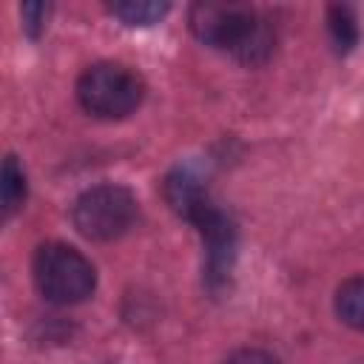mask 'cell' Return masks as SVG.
<instances>
[{"label": "cell", "instance_id": "1", "mask_svg": "<svg viewBox=\"0 0 364 364\" xmlns=\"http://www.w3.org/2000/svg\"><path fill=\"white\" fill-rule=\"evenodd\" d=\"M191 31L213 48L230 51L247 65H259L273 51L270 23L242 3H196L191 6Z\"/></svg>", "mask_w": 364, "mask_h": 364}, {"label": "cell", "instance_id": "2", "mask_svg": "<svg viewBox=\"0 0 364 364\" xmlns=\"http://www.w3.org/2000/svg\"><path fill=\"white\" fill-rule=\"evenodd\" d=\"M34 284L51 304H77L94 293V264L65 242H46L34 250Z\"/></svg>", "mask_w": 364, "mask_h": 364}, {"label": "cell", "instance_id": "3", "mask_svg": "<svg viewBox=\"0 0 364 364\" xmlns=\"http://www.w3.org/2000/svg\"><path fill=\"white\" fill-rule=\"evenodd\" d=\"M145 97L142 77L122 63H94L77 80L80 105L100 119H122Z\"/></svg>", "mask_w": 364, "mask_h": 364}, {"label": "cell", "instance_id": "4", "mask_svg": "<svg viewBox=\"0 0 364 364\" xmlns=\"http://www.w3.org/2000/svg\"><path fill=\"white\" fill-rule=\"evenodd\" d=\"M74 228L94 242L122 236L136 219V199L122 185H94L82 191L71 208Z\"/></svg>", "mask_w": 364, "mask_h": 364}, {"label": "cell", "instance_id": "5", "mask_svg": "<svg viewBox=\"0 0 364 364\" xmlns=\"http://www.w3.org/2000/svg\"><path fill=\"white\" fill-rule=\"evenodd\" d=\"M336 313L344 324L364 333V276H353L336 290Z\"/></svg>", "mask_w": 364, "mask_h": 364}, {"label": "cell", "instance_id": "6", "mask_svg": "<svg viewBox=\"0 0 364 364\" xmlns=\"http://www.w3.org/2000/svg\"><path fill=\"white\" fill-rule=\"evenodd\" d=\"M168 3H154V0H122V3H111L108 11L122 20L125 26H151L159 23L168 14Z\"/></svg>", "mask_w": 364, "mask_h": 364}, {"label": "cell", "instance_id": "7", "mask_svg": "<svg viewBox=\"0 0 364 364\" xmlns=\"http://www.w3.org/2000/svg\"><path fill=\"white\" fill-rule=\"evenodd\" d=\"M0 199H3V216L9 219L20 205L26 202V173L17 165V159L9 154L3 159V173H0Z\"/></svg>", "mask_w": 364, "mask_h": 364}, {"label": "cell", "instance_id": "8", "mask_svg": "<svg viewBox=\"0 0 364 364\" xmlns=\"http://www.w3.org/2000/svg\"><path fill=\"white\" fill-rule=\"evenodd\" d=\"M327 28H330L336 51H341V54H347L358 43V20H355V11L350 6H330Z\"/></svg>", "mask_w": 364, "mask_h": 364}, {"label": "cell", "instance_id": "9", "mask_svg": "<svg viewBox=\"0 0 364 364\" xmlns=\"http://www.w3.org/2000/svg\"><path fill=\"white\" fill-rule=\"evenodd\" d=\"M20 14H23V28H26L31 37H37V34L46 28L48 6H46V3H26V6L20 9Z\"/></svg>", "mask_w": 364, "mask_h": 364}, {"label": "cell", "instance_id": "10", "mask_svg": "<svg viewBox=\"0 0 364 364\" xmlns=\"http://www.w3.org/2000/svg\"><path fill=\"white\" fill-rule=\"evenodd\" d=\"M225 364H279V358L267 350H259V347H245V350H236Z\"/></svg>", "mask_w": 364, "mask_h": 364}]
</instances>
